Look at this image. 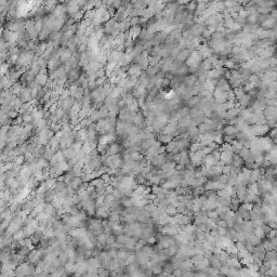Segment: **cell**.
Listing matches in <instances>:
<instances>
[{
	"mask_svg": "<svg viewBox=\"0 0 277 277\" xmlns=\"http://www.w3.org/2000/svg\"><path fill=\"white\" fill-rule=\"evenodd\" d=\"M105 79H106V77L96 78L95 79V87H102V86L105 83Z\"/></svg>",
	"mask_w": 277,
	"mask_h": 277,
	"instance_id": "obj_42",
	"label": "cell"
},
{
	"mask_svg": "<svg viewBox=\"0 0 277 277\" xmlns=\"http://www.w3.org/2000/svg\"><path fill=\"white\" fill-rule=\"evenodd\" d=\"M18 94H20V98L22 100L23 103H25V102L27 103L30 98H32V94H30L29 88H22L21 92H20Z\"/></svg>",
	"mask_w": 277,
	"mask_h": 277,
	"instance_id": "obj_8",
	"label": "cell"
},
{
	"mask_svg": "<svg viewBox=\"0 0 277 277\" xmlns=\"http://www.w3.org/2000/svg\"><path fill=\"white\" fill-rule=\"evenodd\" d=\"M196 81H197V77L196 76H194V75H192V76H187V77L184 78L183 83L187 88H190V87H193V86L195 85Z\"/></svg>",
	"mask_w": 277,
	"mask_h": 277,
	"instance_id": "obj_16",
	"label": "cell"
},
{
	"mask_svg": "<svg viewBox=\"0 0 277 277\" xmlns=\"http://www.w3.org/2000/svg\"><path fill=\"white\" fill-rule=\"evenodd\" d=\"M128 75L130 76H137V78H139V76L141 75V73H142V69H141V67L139 66V64H133V65H130L128 68Z\"/></svg>",
	"mask_w": 277,
	"mask_h": 277,
	"instance_id": "obj_9",
	"label": "cell"
},
{
	"mask_svg": "<svg viewBox=\"0 0 277 277\" xmlns=\"http://www.w3.org/2000/svg\"><path fill=\"white\" fill-rule=\"evenodd\" d=\"M83 180H81V178H79V176H75L73 180H71V182L68 184L67 186H69L71 188H73L74 190H77L80 188L81 184H83Z\"/></svg>",
	"mask_w": 277,
	"mask_h": 277,
	"instance_id": "obj_11",
	"label": "cell"
},
{
	"mask_svg": "<svg viewBox=\"0 0 277 277\" xmlns=\"http://www.w3.org/2000/svg\"><path fill=\"white\" fill-rule=\"evenodd\" d=\"M258 16H259V14L256 13V12H254V13H251L248 15V17L246 18V21L249 24H256L258 22Z\"/></svg>",
	"mask_w": 277,
	"mask_h": 277,
	"instance_id": "obj_24",
	"label": "cell"
},
{
	"mask_svg": "<svg viewBox=\"0 0 277 277\" xmlns=\"http://www.w3.org/2000/svg\"><path fill=\"white\" fill-rule=\"evenodd\" d=\"M175 209H176V212L178 213H182V214H183V212L185 211V209H186V205L183 204V202H179Z\"/></svg>",
	"mask_w": 277,
	"mask_h": 277,
	"instance_id": "obj_38",
	"label": "cell"
},
{
	"mask_svg": "<svg viewBox=\"0 0 277 277\" xmlns=\"http://www.w3.org/2000/svg\"><path fill=\"white\" fill-rule=\"evenodd\" d=\"M202 148H204V147H202L199 143H196V142L192 143V144L190 145V152H192V153H195V152H197V151H202Z\"/></svg>",
	"mask_w": 277,
	"mask_h": 277,
	"instance_id": "obj_31",
	"label": "cell"
},
{
	"mask_svg": "<svg viewBox=\"0 0 277 277\" xmlns=\"http://www.w3.org/2000/svg\"><path fill=\"white\" fill-rule=\"evenodd\" d=\"M139 21H140V17L139 16H135V17H131L130 20V26H137L139 24Z\"/></svg>",
	"mask_w": 277,
	"mask_h": 277,
	"instance_id": "obj_46",
	"label": "cell"
},
{
	"mask_svg": "<svg viewBox=\"0 0 277 277\" xmlns=\"http://www.w3.org/2000/svg\"><path fill=\"white\" fill-rule=\"evenodd\" d=\"M182 274H183V272H182L180 268H178V270H174L173 273H172V275H173L174 277H181Z\"/></svg>",
	"mask_w": 277,
	"mask_h": 277,
	"instance_id": "obj_52",
	"label": "cell"
},
{
	"mask_svg": "<svg viewBox=\"0 0 277 277\" xmlns=\"http://www.w3.org/2000/svg\"><path fill=\"white\" fill-rule=\"evenodd\" d=\"M172 140H173V137L170 134H160L158 137V142H160L161 144L167 145L168 143H170Z\"/></svg>",
	"mask_w": 277,
	"mask_h": 277,
	"instance_id": "obj_18",
	"label": "cell"
},
{
	"mask_svg": "<svg viewBox=\"0 0 277 277\" xmlns=\"http://www.w3.org/2000/svg\"><path fill=\"white\" fill-rule=\"evenodd\" d=\"M78 78H79V71L77 68H74L67 74V83H74L75 80H78Z\"/></svg>",
	"mask_w": 277,
	"mask_h": 277,
	"instance_id": "obj_12",
	"label": "cell"
},
{
	"mask_svg": "<svg viewBox=\"0 0 277 277\" xmlns=\"http://www.w3.org/2000/svg\"><path fill=\"white\" fill-rule=\"evenodd\" d=\"M129 254V251H127L126 249H124V248H121V249H118V251H117V256L116 258L118 260H120V261H126L127 260V256H128Z\"/></svg>",
	"mask_w": 277,
	"mask_h": 277,
	"instance_id": "obj_19",
	"label": "cell"
},
{
	"mask_svg": "<svg viewBox=\"0 0 277 277\" xmlns=\"http://www.w3.org/2000/svg\"><path fill=\"white\" fill-rule=\"evenodd\" d=\"M202 35H204V38H211V35H212V33H211L210 30L206 29L204 33H202Z\"/></svg>",
	"mask_w": 277,
	"mask_h": 277,
	"instance_id": "obj_56",
	"label": "cell"
},
{
	"mask_svg": "<svg viewBox=\"0 0 277 277\" xmlns=\"http://www.w3.org/2000/svg\"><path fill=\"white\" fill-rule=\"evenodd\" d=\"M262 29H274L276 30V18H273L268 15V17L266 20H264L262 22Z\"/></svg>",
	"mask_w": 277,
	"mask_h": 277,
	"instance_id": "obj_5",
	"label": "cell"
},
{
	"mask_svg": "<svg viewBox=\"0 0 277 277\" xmlns=\"http://www.w3.org/2000/svg\"><path fill=\"white\" fill-rule=\"evenodd\" d=\"M22 90V85L20 83H14L11 87V92L13 94H18Z\"/></svg>",
	"mask_w": 277,
	"mask_h": 277,
	"instance_id": "obj_29",
	"label": "cell"
},
{
	"mask_svg": "<svg viewBox=\"0 0 277 277\" xmlns=\"http://www.w3.org/2000/svg\"><path fill=\"white\" fill-rule=\"evenodd\" d=\"M233 93L234 95H235L236 100H239V98H241L244 95H245V91H244V89L241 87H237V88H234L233 90Z\"/></svg>",
	"mask_w": 277,
	"mask_h": 277,
	"instance_id": "obj_22",
	"label": "cell"
},
{
	"mask_svg": "<svg viewBox=\"0 0 277 277\" xmlns=\"http://www.w3.org/2000/svg\"><path fill=\"white\" fill-rule=\"evenodd\" d=\"M193 268H194V264L192 263V262L190 261V260H186V261H183L181 264V266H180V270L182 271V272H190V271H193Z\"/></svg>",
	"mask_w": 277,
	"mask_h": 277,
	"instance_id": "obj_15",
	"label": "cell"
},
{
	"mask_svg": "<svg viewBox=\"0 0 277 277\" xmlns=\"http://www.w3.org/2000/svg\"><path fill=\"white\" fill-rule=\"evenodd\" d=\"M253 235L256 236V237H258V238H260V239H263L264 237H265V234H264V232L262 231L261 226L260 227H254L253 229Z\"/></svg>",
	"mask_w": 277,
	"mask_h": 277,
	"instance_id": "obj_25",
	"label": "cell"
},
{
	"mask_svg": "<svg viewBox=\"0 0 277 277\" xmlns=\"http://www.w3.org/2000/svg\"><path fill=\"white\" fill-rule=\"evenodd\" d=\"M37 267L29 262H24L23 264L18 265L14 270L13 277H33L36 272Z\"/></svg>",
	"mask_w": 277,
	"mask_h": 277,
	"instance_id": "obj_1",
	"label": "cell"
},
{
	"mask_svg": "<svg viewBox=\"0 0 277 277\" xmlns=\"http://www.w3.org/2000/svg\"><path fill=\"white\" fill-rule=\"evenodd\" d=\"M152 185H160L161 183L164 182V180L161 178H159L158 175H153L152 176V179L149 180Z\"/></svg>",
	"mask_w": 277,
	"mask_h": 277,
	"instance_id": "obj_28",
	"label": "cell"
},
{
	"mask_svg": "<svg viewBox=\"0 0 277 277\" xmlns=\"http://www.w3.org/2000/svg\"><path fill=\"white\" fill-rule=\"evenodd\" d=\"M83 15H85V11H83V10H79L78 12L74 13L71 16H73L74 21H80L81 17H83Z\"/></svg>",
	"mask_w": 277,
	"mask_h": 277,
	"instance_id": "obj_32",
	"label": "cell"
},
{
	"mask_svg": "<svg viewBox=\"0 0 277 277\" xmlns=\"http://www.w3.org/2000/svg\"><path fill=\"white\" fill-rule=\"evenodd\" d=\"M152 202H153V205H154V206H156V207H157L158 205H159V202H160V198H158V197H156L155 199H154Z\"/></svg>",
	"mask_w": 277,
	"mask_h": 277,
	"instance_id": "obj_58",
	"label": "cell"
},
{
	"mask_svg": "<svg viewBox=\"0 0 277 277\" xmlns=\"http://www.w3.org/2000/svg\"><path fill=\"white\" fill-rule=\"evenodd\" d=\"M235 140V137L234 135H223V142L224 143H229V144H232V142Z\"/></svg>",
	"mask_w": 277,
	"mask_h": 277,
	"instance_id": "obj_41",
	"label": "cell"
},
{
	"mask_svg": "<svg viewBox=\"0 0 277 277\" xmlns=\"http://www.w3.org/2000/svg\"><path fill=\"white\" fill-rule=\"evenodd\" d=\"M122 147H120L119 144H117V143H112L110 145V147H106V151H105V156H113V155H117V154H119L121 152Z\"/></svg>",
	"mask_w": 277,
	"mask_h": 277,
	"instance_id": "obj_3",
	"label": "cell"
},
{
	"mask_svg": "<svg viewBox=\"0 0 277 277\" xmlns=\"http://www.w3.org/2000/svg\"><path fill=\"white\" fill-rule=\"evenodd\" d=\"M48 75H47V69L46 68H41L39 74H37L35 76V83H37L38 86H44L48 83Z\"/></svg>",
	"mask_w": 277,
	"mask_h": 277,
	"instance_id": "obj_2",
	"label": "cell"
},
{
	"mask_svg": "<svg viewBox=\"0 0 277 277\" xmlns=\"http://www.w3.org/2000/svg\"><path fill=\"white\" fill-rule=\"evenodd\" d=\"M254 87H256V86H254L253 83H246V85H245V88H244V91L250 92V91H251V90H253V89H254Z\"/></svg>",
	"mask_w": 277,
	"mask_h": 277,
	"instance_id": "obj_47",
	"label": "cell"
},
{
	"mask_svg": "<svg viewBox=\"0 0 277 277\" xmlns=\"http://www.w3.org/2000/svg\"><path fill=\"white\" fill-rule=\"evenodd\" d=\"M7 49H8L7 42H0V54H5Z\"/></svg>",
	"mask_w": 277,
	"mask_h": 277,
	"instance_id": "obj_44",
	"label": "cell"
},
{
	"mask_svg": "<svg viewBox=\"0 0 277 277\" xmlns=\"http://www.w3.org/2000/svg\"><path fill=\"white\" fill-rule=\"evenodd\" d=\"M175 166H176V163H174V161H166V163L160 167V170L164 172L171 171V170H173L174 168H175Z\"/></svg>",
	"mask_w": 277,
	"mask_h": 277,
	"instance_id": "obj_17",
	"label": "cell"
},
{
	"mask_svg": "<svg viewBox=\"0 0 277 277\" xmlns=\"http://www.w3.org/2000/svg\"><path fill=\"white\" fill-rule=\"evenodd\" d=\"M33 277H50V274L47 273L46 271L40 270V268H37L36 272H35L34 276Z\"/></svg>",
	"mask_w": 277,
	"mask_h": 277,
	"instance_id": "obj_30",
	"label": "cell"
},
{
	"mask_svg": "<svg viewBox=\"0 0 277 277\" xmlns=\"http://www.w3.org/2000/svg\"><path fill=\"white\" fill-rule=\"evenodd\" d=\"M114 141H115L114 134H103L100 137V139H98V145H100V146L106 147V145L112 144Z\"/></svg>",
	"mask_w": 277,
	"mask_h": 277,
	"instance_id": "obj_4",
	"label": "cell"
},
{
	"mask_svg": "<svg viewBox=\"0 0 277 277\" xmlns=\"http://www.w3.org/2000/svg\"><path fill=\"white\" fill-rule=\"evenodd\" d=\"M8 116L11 117V118H15V117H17V113H16V110H10V112L8 113Z\"/></svg>",
	"mask_w": 277,
	"mask_h": 277,
	"instance_id": "obj_55",
	"label": "cell"
},
{
	"mask_svg": "<svg viewBox=\"0 0 277 277\" xmlns=\"http://www.w3.org/2000/svg\"><path fill=\"white\" fill-rule=\"evenodd\" d=\"M222 132L224 135H234V137H235V135L239 132V130L236 128V126L227 125V126H225L224 128L222 129Z\"/></svg>",
	"mask_w": 277,
	"mask_h": 277,
	"instance_id": "obj_10",
	"label": "cell"
},
{
	"mask_svg": "<svg viewBox=\"0 0 277 277\" xmlns=\"http://www.w3.org/2000/svg\"><path fill=\"white\" fill-rule=\"evenodd\" d=\"M95 15H96V10L93 9V10H89V11H86L83 17H85V20H91L92 21L95 17Z\"/></svg>",
	"mask_w": 277,
	"mask_h": 277,
	"instance_id": "obj_26",
	"label": "cell"
},
{
	"mask_svg": "<svg viewBox=\"0 0 277 277\" xmlns=\"http://www.w3.org/2000/svg\"><path fill=\"white\" fill-rule=\"evenodd\" d=\"M202 155L204 156H207V155H210L211 153H212V149L210 148V147L209 146H207V147H204V148L202 149Z\"/></svg>",
	"mask_w": 277,
	"mask_h": 277,
	"instance_id": "obj_51",
	"label": "cell"
},
{
	"mask_svg": "<svg viewBox=\"0 0 277 277\" xmlns=\"http://www.w3.org/2000/svg\"><path fill=\"white\" fill-rule=\"evenodd\" d=\"M215 223H217V226H219V227H227L226 221L225 220H219V219H217V220L215 221Z\"/></svg>",
	"mask_w": 277,
	"mask_h": 277,
	"instance_id": "obj_49",
	"label": "cell"
},
{
	"mask_svg": "<svg viewBox=\"0 0 277 277\" xmlns=\"http://www.w3.org/2000/svg\"><path fill=\"white\" fill-rule=\"evenodd\" d=\"M195 236H196V240L199 241H204L206 239V232L202 231V229H197L196 233H195Z\"/></svg>",
	"mask_w": 277,
	"mask_h": 277,
	"instance_id": "obj_23",
	"label": "cell"
},
{
	"mask_svg": "<svg viewBox=\"0 0 277 277\" xmlns=\"http://www.w3.org/2000/svg\"><path fill=\"white\" fill-rule=\"evenodd\" d=\"M217 234H219V236H225V234H226L227 232V229L226 227H217Z\"/></svg>",
	"mask_w": 277,
	"mask_h": 277,
	"instance_id": "obj_45",
	"label": "cell"
},
{
	"mask_svg": "<svg viewBox=\"0 0 277 277\" xmlns=\"http://www.w3.org/2000/svg\"><path fill=\"white\" fill-rule=\"evenodd\" d=\"M59 54H60V62H63V63H66L71 57V52L68 48L60 49L59 50Z\"/></svg>",
	"mask_w": 277,
	"mask_h": 277,
	"instance_id": "obj_7",
	"label": "cell"
},
{
	"mask_svg": "<svg viewBox=\"0 0 277 277\" xmlns=\"http://www.w3.org/2000/svg\"><path fill=\"white\" fill-rule=\"evenodd\" d=\"M44 5L46 6V8H44L46 10H48V11H52V10L55 9L54 7L57 5V2L56 1H49V2H44Z\"/></svg>",
	"mask_w": 277,
	"mask_h": 277,
	"instance_id": "obj_35",
	"label": "cell"
},
{
	"mask_svg": "<svg viewBox=\"0 0 277 277\" xmlns=\"http://www.w3.org/2000/svg\"><path fill=\"white\" fill-rule=\"evenodd\" d=\"M156 241H157V238H156L155 236H153V237H151V238L147 240V244H149V245H154V244H156Z\"/></svg>",
	"mask_w": 277,
	"mask_h": 277,
	"instance_id": "obj_57",
	"label": "cell"
},
{
	"mask_svg": "<svg viewBox=\"0 0 277 277\" xmlns=\"http://www.w3.org/2000/svg\"><path fill=\"white\" fill-rule=\"evenodd\" d=\"M167 86H170V80L168 78H164L161 80V87H167Z\"/></svg>",
	"mask_w": 277,
	"mask_h": 277,
	"instance_id": "obj_53",
	"label": "cell"
},
{
	"mask_svg": "<svg viewBox=\"0 0 277 277\" xmlns=\"http://www.w3.org/2000/svg\"><path fill=\"white\" fill-rule=\"evenodd\" d=\"M190 52H192V51L187 50V49H184V50H182L181 52L179 53V54L176 55L174 60L178 61V62H181V63H182V62H184V61H186V59H187V57L190 56Z\"/></svg>",
	"mask_w": 277,
	"mask_h": 277,
	"instance_id": "obj_13",
	"label": "cell"
},
{
	"mask_svg": "<svg viewBox=\"0 0 277 277\" xmlns=\"http://www.w3.org/2000/svg\"><path fill=\"white\" fill-rule=\"evenodd\" d=\"M243 165H244L243 159H241L238 155H233V157H232V163H231V165L229 166H232V167L243 168Z\"/></svg>",
	"mask_w": 277,
	"mask_h": 277,
	"instance_id": "obj_14",
	"label": "cell"
},
{
	"mask_svg": "<svg viewBox=\"0 0 277 277\" xmlns=\"http://www.w3.org/2000/svg\"><path fill=\"white\" fill-rule=\"evenodd\" d=\"M24 161H25V158H24L23 155L16 156L15 159H14V164H15V166H22Z\"/></svg>",
	"mask_w": 277,
	"mask_h": 277,
	"instance_id": "obj_36",
	"label": "cell"
},
{
	"mask_svg": "<svg viewBox=\"0 0 277 277\" xmlns=\"http://www.w3.org/2000/svg\"><path fill=\"white\" fill-rule=\"evenodd\" d=\"M199 100H200L199 96H198V95H194V96H192L190 100H188L187 103H188V105L192 106V107H196L197 104L199 103Z\"/></svg>",
	"mask_w": 277,
	"mask_h": 277,
	"instance_id": "obj_27",
	"label": "cell"
},
{
	"mask_svg": "<svg viewBox=\"0 0 277 277\" xmlns=\"http://www.w3.org/2000/svg\"><path fill=\"white\" fill-rule=\"evenodd\" d=\"M166 146L165 145H161L159 148H158V155H163V154H166Z\"/></svg>",
	"mask_w": 277,
	"mask_h": 277,
	"instance_id": "obj_54",
	"label": "cell"
},
{
	"mask_svg": "<svg viewBox=\"0 0 277 277\" xmlns=\"http://www.w3.org/2000/svg\"><path fill=\"white\" fill-rule=\"evenodd\" d=\"M234 154L232 152H221L220 155V163L222 164V166L225 165H231L232 163V157Z\"/></svg>",
	"mask_w": 277,
	"mask_h": 277,
	"instance_id": "obj_6",
	"label": "cell"
},
{
	"mask_svg": "<svg viewBox=\"0 0 277 277\" xmlns=\"http://www.w3.org/2000/svg\"><path fill=\"white\" fill-rule=\"evenodd\" d=\"M8 69H9V64H7V63L1 64L0 65V75L3 77V75L8 73Z\"/></svg>",
	"mask_w": 277,
	"mask_h": 277,
	"instance_id": "obj_37",
	"label": "cell"
},
{
	"mask_svg": "<svg viewBox=\"0 0 277 277\" xmlns=\"http://www.w3.org/2000/svg\"><path fill=\"white\" fill-rule=\"evenodd\" d=\"M159 71H160V68H159L158 66H148L144 71L147 74V76H149V77H154V76H156V74H157Z\"/></svg>",
	"mask_w": 277,
	"mask_h": 277,
	"instance_id": "obj_20",
	"label": "cell"
},
{
	"mask_svg": "<svg viewBox=\"0 0 277 277\" xmlns=\"http://www.w3.org/2000/svg\"><path fill=\"white\" fill-rule=\"evenodd\" d=\"M165 211H166V213L169 215V217H173V215H175L176 213H178V212H176V209L174 208V207L170 206V205L167 207V208H166Z\"/></svg>",
	"mask_w": 277,
	"mask_h": 277,
	"instance_id": "obj_34",
	"label": "cell"
},
{
	"mask_svg": "<svg viewBox=\"0 0 277 277\" xmlns=\"http://www.w3.org/2000/svg\"><path fill=\"white\" fill-rule=\"evenodd\" d=\"M196 7H197V2H188V6H187V11H188V14H192L193 12L196 10Z\"/></svg>",
	"mask_w": 277,
	"mask_h": 277,
	"instance_id": "obj_39",
	"label": "cell"
},
{
	"mask_svg": "<svg viewBox=\"0 0 277 277\" xmlns=\"http://www.w3.org/2000/svg\"><path fill=\"white\" fill-rule=\"evenodd\" d=\"M143 158H144V155H142L140 152H132V153H130V159L135 161V163L141 161Z\"/></svg>",
	"mask_w": 277,
	"mask_h": 277,
	"instance_id": "obj_21",
	"label": "cell"
},
{
	"mask_svg": "<svg viewBox=\"0 0 277 277\" xmlns=\"http://www.w3.org/2000/svg\"><path fill=\"white\" fill-rule=\"evenodd\" d=\"M128 80H129V83H130L131 87H137V85H140V83H139V78H137V76H130V77L128 78Z\"/></svg>",
	"mask_w": 277,
	"mask_h": 277,
	"instance_id": "obj_33",
	"label": "cell"
},
{
	"mask_svg": "<svg viewBox=\"0 0 277 277\" xmlns=\"http://www.w3.org/2000/svg\"><path fill=\"white\" fill-rule=\"evenodd\" d=\"M188 71V68L185 66V65H182L180 68L176 69V75H185Z\"/></svg>",
	"mask_w": 277,
	"mask_h": 277,
	"instance_id": "obj_40",
	"label": "cell"
},
{
	"mask_svg": "<svg viewBox=\"0 0 277 277\" xmlns=\"http://www.w3.org/2000/svg\"><path fill=\"white\" fill-rule=\"evenodd\" d=\"M95 77H96V78L105 77V69H103V68H100V69H98V71L95 73Z\"/></svg>",
	"mask_w": 277,
	"mask_h": 277,
	"instance_id": "obj_48",
	"label": "cell"
},
{
	"mask_svg": "<svg viewBox=\"0 0 277 277\" xmlns=\"http://www.w3.org/2000/svg\"><path fill=\"white\" fill-rule=\"evenodd\" d=\"M248 15H249V12H248L247 10H245V9H243L238 13V16H239V17H241V18H247Z\"/></svg>",
	"mask_w": 277,
	"mask_h": 277,
	"instance_id": "obj_50",
	"label": "cell"
},
{
	"mask_svg": "<svg viewBox=\"0 0 277 277\" xmlns=\"http://www.w3.org/2000/svg\"><path fill=\"white\" fill-rule=\"evenodd\" d=\"M229 173H231V166H229V165L222 166V174L229 175Z\"/></svg>",
	"mask_w": 277,
	"mask_h": 277,
	"instance_id": "obj_43",
	"label": "cell"
}]
</instances>
